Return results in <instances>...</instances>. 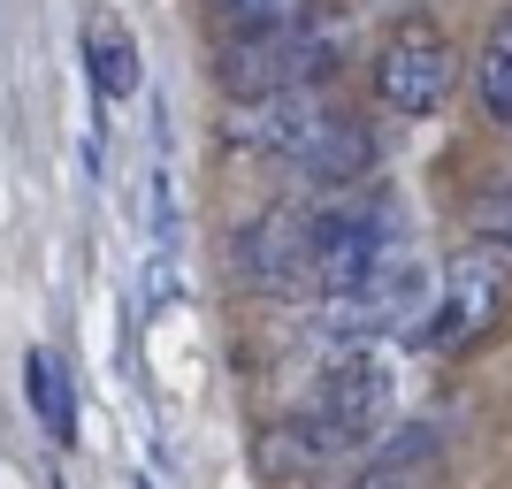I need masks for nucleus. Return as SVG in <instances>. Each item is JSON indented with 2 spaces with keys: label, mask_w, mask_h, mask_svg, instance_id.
Wrapping results in <instances>:
<instances>
[{
  "label": "nucleus",
  "mask_w": 512,
  "mask_h": 489,
  "mask_svg": "<svg viewBox=\"0 0 512 489\" xmlns=\"http://www.w3.org/2000/svg\"><path fill=\"white\" fill-rule=\"evenodd\" d=\"M390 405H398V367H390L383 337H352L337 360L314 375L306 405L276 428V451H268V459H276L283 474H299V482H321L337 459H352V451H367L383 436Z\"/></svg>",
  "instance_id": "f257e3e1"
},
{
  "label": "nucleus",
  "mask_w": 512,
  "mask_h": 489,
  "mask_svg": "<svg viewBox=\"0 0 512 489\" xmlns=\"http://www.w3.org/2000/svg\"><path fill=\"white\" fill-rule=\"evenodd\" d=\"M406 260V237H398V207H390L375 184H344V192H314L306 207V283L321 298L329 291H360L383 268Z\"/></svg>",
  "instance_id": "f03ea898"
},
{
  "label": "nucleus",
  "mask_w": 512,
  "mask_h": 489,
  "mask_svg": "<svg viewBox=\"0 0 512 489\" xmlns=\"http://www.w3.org/2000/svg\"><path fill=\"white\" fill-rule=\"evenodd\" d=\"M337 62V39L314 23H260V31H222V92L230 100H260V92H291V85H321Z\"/></svg>",
  "instance_id": "7ed1b4c3"
},
{
  "label": "nucleus",
  "mask_w": 512,
  "mask_h": 489,
  "mask_svg": "<svg viewBox=\"0 0 512 489\" xmlns=\"http://www.w3.org/2000/svg\"><path fill=\"white\" fill-rule=\"evenodd\" d=\"M467 54L451 46V31L436 16H398L383 31V54H375V92H383L390 115H436V107L459 92V77H467Z\"/></svg>",
  "instance_id": "20e7f679"
},
{
  "label": "nucleus",
  "mask_w": 512,
  "mask_h": 489,
  "mask_svg": "<svg viewBox=\"0 0 512 489\" xmlns=\"http://www.w3.org/2000/svg\"><path fill=\"white\" fill-rule=\"evenodd\" d=\"M505 298H512V283H505V268L490 260V245H482V260H459V268L428 291L413 337H421L428 352H459V344H474L497 314H505Z\"/></svg>",
  "instance_id": "39448f33"
},
{
  "label": "nucleus",
  "mask_w": 512,
  "mask_h": 489,
  "mask_svg": "<svg viewBox=\"0 0 512 489\" xmlns=\"http://www.w3.org/2000/svg\"><path fill=\"white\" fill-rule=\"evenodd\" d=\"M283 161H291L314 192H344V184H367V169H375V130H367L360 115H344V107H321L314 130H306Z\"/></svg>",
  "instance_id": "423d86ee"
},
{
  "label": "nucleus",
  "mask_w": 512,
  "mask_h": 489,
  "mask_svg": "<svg viewBox=\"0 0 512 489\" xmlns=\"http://www.w3.org/2000/svg\"><path fill=\"white\" fill-rule=\"evenodd\" d=\"M321 92L314 85H291V92H260V100H237V115H230V138L237 146H260V153H291L314 130V115H321Z\"/></svg>",
  "instance_id": "0eeeda50"
},
{
  "label": "nucleus",
  "mask_w": 512,
  "mask_h": 489,
  "mask_svg": "<svg viewBox=\"0 0 512 489\" xmlns=\"http://www.w3.org/2000/svg\"><path fill=\"white\" fill-rule=\"evenodd\" d=\"M436 474H444V428L413 421L406 436H390V444L367 459V474L352 489H436Z\"/></svg>",
  "instance_id": "6e6552de"
},
{
  "label": "nucleus",
  "mask_w": 512,
  "mask_h": 489,
  "mask_svg": "<svg viewBox=\"0 0 512 489\" xmlns=\"http://www.w3.org/2000/svg\"><path fill=\"white\" fill-rule=\"evenodd\" d=\"M23 398H31V413H39V428L54 444H77V383H69V367L54 352L23 360Z\"/></svg>",
  "instance_id": "1a4fd4ad"
},
{
  "label": "nucleus",
  "mask_w": 512,
  "mask_h": 489,
  "mask_svg": "<svg viewBox=\"0 0 512 489\" xmlns=\"http://www.w3.org/2000/svg\"><path fill=\"white\" fill-rule=\"evenodd\" d=\"M85 62H92V85H100L107 100H130L138 77H146V69H138V46H130V31L115 16H92L85 23Z\"/></svg>",
  "instance_id": "9d476101"
},
{
  "label": "nucleus",
  "mask_w": 512,
  "mask_h": 489,
  "mask_svg": "<svg viewBox=\"0 0 512 489\" xmlns=\"http://www.w3.org/2000/svg\"><path fill=\"white\" fill-rule=\"evenodd\" d=\"M474 92H482V115L512 130V0L490 16V31H482V54H474Z\"/></svg>",
  "instance_id": "9b49d317"
},
{
  "label": "nucleus",
  "mask_w": 512,
  "mask_h": 489,
  "mask_svg": "<svg viewBox=\"0 0 512 489\" xmlns=\"http://www.w3.org/2000/svg\"><path fill=\"white\" fill-rule=\"evenodd\" d=\"M467 230H474V245L512 253V176H490V184L467 199Z\"/></svg>",
  "instance_id": "f8f14e48"
},
{
  "label": "nucleus",
  "mask_w": 512,
  "mask_h": 489,
  "mask_svg": "<svg viewBox=\"0 0 512 489\" xmlns=\"http://www.w3.org/2000/svg\"><path fill=\"white\" fill-rule=\"evenodd\" d=\"M222 31H260V23H299L306 0H214Z\"/></svg>",
  "instance_id": "ddd939ff"
}]
</instances>
